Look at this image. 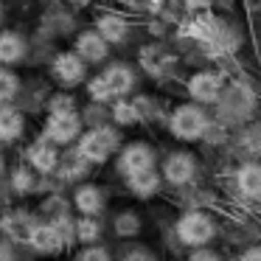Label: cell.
I'll return each mask as SVG.
<instances>
[{
  "mask_svg": "<svg viewBox=\"0 0 261 261\" xmlns=\"http://www.w3.org/2000/svg\"><path fill=\"white\" fill-rule=\"evenodd\" d=\"M174 233H177V239L191 250L208 247L216 239V222L211 219V214H205V211H186V214L177 219Z\"/></svg>",
  "mask_w": 261,
  "mask_h": 261,
  "instance_id": "cell-1",
  "label": "cell"
},
{
  "mask_svg": "<svg viewBox=\"0 0 261 261\" xmlns=\"http://www.w3.org/2000/svg\"><path fill=\"white\" fill-rule=\"evenodd\" d=\"M118 149V132L107 129V126H96V129L85 132L79 141L76 152L87 160V163H107Z\"/></svg>",
  "mask_w": 261,
  "mask_h": 261,
  "instance_id": "cell-2",
  "label": "cell"
},
{
  "mask_svg": "<svg viewBox=\"0 0 261 261\" xmlns=\"http://www.w3.org/2000/svg\"><path fill=\"white\" fill-rule=\"evenodd\" d=\"M169 129L177 141H197V138H202L205 129H208V118H205V113L199 107L182 104V107H177L174 115H171Z\"/></svg>",
  "mask_w": 261,
  "mask_h": 261,
  "instance_id": "cell-3",
  "label": "cell"
},
{
  "mask_svg": "<svg viewBox=\"0 0 261 261\" xmlns=\"http://www.w3.org/2000/svg\"><path fill=\"white\" fill-rule=\"evenodd\" d=\"M29 247L37 255H59L68 247V242H65V236L59 233V227L54 222H37L34 233L29 239Z\"/></svg>",
  "mask_w": 261,
  "mask_h": 261,
  "instance_id": "cell-4",
  "label": "cell"
},
{
  "mask_svg": "<svg viewBox=\"0 0 261 261\" xmlns=\"http://www.w3.org/2000/svg\"><path fill=\"white\" fill-rule=\"evenodd\" d=\"M34 227H37V219L29 211H6V214L0 216V230L14 244H29Z\"/></svg>",
  "mask_w": 261,
  "mask_h": 261,
  "instance_id": "cell-5",
  "label": "cell"
},
{
  "mask_svg": "<svg viewBox=\"0 0 261 261\" xmlns=\"http://www.w3.org/2000/svg\"><path fill=\"white\" fill-rule=\"evenodd\" d=\"M118 169L124 177H132L138 171H149L154 169V152L149 143H129V146L121 149L118 158Z\"/></svg>",
  "mask_w": 261,
  "mask_h": 261,
  "instance_id": "cell-6",
  "label": "cell"
},
{
  "mask_svg": "<svg viewBox=\"0 0 261 261\" xmlns=\"http://www.w3.org/2000/svg\"><path fill=\"white\" fill-rule=\"evenodd\" d=\"M194 171H197V163L188 152H171L163 160V180L171 186H188L194 180Z\"/></svg>",
  "mask_w": 261,
  "mask_h": 261,
  "instance_id": "cell-7",
  "label": "cell"
},
{
  "mask_svg": "<svg viewBox=\"0 0 261 261\" xmlns=\"http://www.w3.org/2000/svg\"><path fill=\"white\" fill-rule=\"evenodd\" d=\"M79 129H82V124L76 113H51L45 124V138L54 143H70V141H76Z\"/></svg>",
  "mask_w": 261,
  "mask_h": 261,
  "instance_id": "cell-8",
  "label": "cell"
},
{
  "mask_svg": "<svg viewBox=\"0 0 261 261\" xmlns=\"http://www.w3.org/2000/svg\"><path fill=\"white\" fill-rule=\"evenodd\" d=\"M188 96L194 101H216L222 96V76L214 73V70H202V73H194L188 79Z\"/></svg>",
  "mask_w": 261,
  "mask_h": 261,
  "instance_id": "cell-9",
  "label": "cell"
},
{
  "mask_svg": "<svg viewBox=\"0 0 261 261\" xmlns=\"http://www.w3.org/2000/svg\"><path fill=\"white\" fill-rule=\"evenodd\" d=\"M25 158H29L31 169H37L40 174H51V171L59 169V152H57V146H54V141H48V138L31 143Z\"/></svg>",
  "mask_w": 261,
  "mask_h": 261,
  "instance_id": "cell-10",
  "label": "cell"
},
{
  "mask_svg": "<svg viewBox=\"0 0 261 261\" xmlns=\"http://www.w3.org/2000/svg\"><path fill=\"white\" fill-rule=\"evenodd\" d=\"M73 208L82 216H98L104 211V191L93 182H82L73 191Z\"/></svg>",
  "mask_w": 261,
  "mask_h": 261,
  "instance_id": "cell-11",
  "label": "cell"
},
{
  "mask_svg": "<svg viewBox=\"0 0 261 261\" xmlns=\"http://www.w3.org/2000/svg\"><path fill=\"white\" fill-rule=\"evenodd\" d=\"M85 59L79 54H59L54 62V79L62 85H79L85 79Z\"/></svg>",
  "mask_w": 261,
  "mask_h": 261,
  "instance_id": "cell-12",
  "label": "cell"
},
{
  "mask_svg": "<svg viewBox=\"0 0 261 261\" xmlns=\"http://www.w3.org/2000/svg\"><path fill=\"white\" fill-rule=\"evenodd\" d=\"M236 186L242 191V197L261 199V163H244L236 171Z\"/></svg>",
  "mask_w": 261,
  "mask_h": 261,
  "instance_id": "cell-13",
  "label": "cell"
},
{
  "mask_svg": "<svg viewBox=\"0 0 261 261\" xmlns=\"http://www.w3.org/2000/svg\"><path fill=\"white\" fill-rule=\"evenodd\" d=\"M253 101H255L253 93H250L247 87H239V85L227 87L225 96H222V107L230 115H247L250 110H253Z\"/></svg>",
  "mask_w": 261,
  "mask_h": 261,
  "instance_id": "cell-14",
  "label": "cell"
},
{
  "mask_svg": "<svg viewBox=\"0 0 261 261\" xmlns=\"http://www.w3.org/2000/svg\"><path fill=\"white\" fill-rule=\"evenodd\" d=\"M76 54H79L82 59L98 62V59L107 57V40H104L98 31H85V34L76 40Z\"/></svg>",
  "mask_w": 261,
  "mask_h": 261,
  "instance_id": "cell-15",
  "label": "cell"
},
{
  "mask_svg": "<svg viewBox=\"0 0 261 261\" xmlns=\"http://www.w3.org/2000/svg\"><path fill=\"white\" fill-rule=\"evenodd\" d=\"M101 79H104V85H107L110 96H126V93L132 90V85H135V76H132V70L126 68V65L110 68Z\"/></svg>",
  "mask_w": 261,
  "mask_h": 261,
  "instance_id": "cell-16",
  "label": "cell"
},
{
  "mask_svg": "<svg viewBox=\"0 0 261 261\" xmlns=\"http://www.w3.org/2000/svg\"><path fill=\"white\" fill-rule=\"evenodd\" d=\"M126 186H129V191L135 194V197L149 199V197H154V194H158V188H160V174L154 169L138 171V174L126 177Z\"/></svg>",
  "mask_w": 261,
  "mask_h": 261,
  "instance_id": "cell-17",
  "label": "cell"
},
{
  "mask_svg": "<svg viewBox=\"0 0 261 261\" xmlns=\"http://www.w3.org/2000/svg\"><path fill=\"white\" fill-rule=\"evenodd\" d=\"M25 129L23 113L14 107H0V141H17Z\"/></svg>",
  "mask_w": 261,
  "mask_h": 261,
  "instance_id": "cell-18",
  "label": "cell"
},
{
  "mask_svg": "<svg viewBox=\"0 0 261 261\" xmlns=\"http://www.w3.org/2000/svg\"><path fill=\"white\" fill-rule=\"evenodd\" d=\"M96 25H98V34H101L107 42H121V40H126V34H129V23H126L121 14H101Z\"/></svg>",
  "mask_w": 261,
  "mask_h": 261,
  "instance_id": "cell-19",
  "label": "cell"
},
{
  "mask_svg": "<svg viewBox=\"0 0 261 261\" xmlns=\"http://www.w3.org/2000/svg\"><path fill=\"white\" fill-rule=\"evenodd\" d=\"M25 57V40L14 31H3L0 34V62L3 65H14Z\"/></svg>",
  "mask_w": 261,
  "mask_h": 261,
  "instance_id": "cell-20",
  "label": "cell"
},
{
  "mask_svg": "<svg viewBox=\"0 0 261 261\" xmlns=\"http://www.w3.org/2000/svg\"><path fill=\"white\" fill-rule=\"evenodd\" d=\"M113 230H115L118 239H135L138 233L143 230V222H141V216H138L135 211H121V214L115 216V222H113Z\"/></svg>",
  "mask_w": 261,
  "mask_h": 261,
  "instance_id": "cell-21",
  "label": "cell"
},
{
  "mask_svg": "<svg viewBox=\"0 0 261 261\" xmlns=\"http://www.w3.org/2000/svg\"><path fill=\"white\" fill-rule=\"evenodd\" d=\"M87 166L90 163H87L79 152L65 154V158H59V174H62L65 180H82V177L87 174Z\"/></svg>",
  "mask_w": 261,
  "mask_h": 261,
  "instance_id": "cell-22",
  "label": "cell"
},
{
  "mask_svg": "<svg viewBox=\"0 0 261 261\" xmlns=\"http://www.w3.org/2000/svg\"><path fill=\"white\" fill-rule=\"evenodd\" d=\"M98 239H101V222L96 216H79L76 219V242L96 244Z\"/></svg>",
  "mask_w": 261,
  "mask_h": 261,
  "instance_id": "cell-23",
  "label": "cell"
},
{
  "mask_svg": "<svg viewBox=\"0 0 261 261\" xmlns=\"http://www.w3.org/2000/svg\"><path fill=\"white\" fill-rule=\"evenodd\" d=\"M12 191L17 194V197H29V194L37 191V177L31 169H25V166H20V169L12 171Z\"/></svg>",
  "mask_w": 261,
  "mask_h": 261,
  "instance_id": "cell-24",
  "label": "cell"
},
{
  "mask_svg": "<svg viewBox=\"0 0 261 261\" xmlns=\"http://www.w3.org/2000/svg\"><path fill=\"white\" fill-rule=\"evenodd\" d=\"M76 261H113V255H110V250L101 247V244H87V247L76 255Z\"/></svg>",
  "mask_w": 261,
  "mask_h": 261,
  "instance_id": "cell-25",
  "label": "cell"
},
{
  "mask_svg": "<svg viewBox=\"0 0 261 261\" xmlns=\"http://www.w3.org/2000/svg\"><path fill=\"white\" fill-rule=\"evenodd\" d=\"M14 93H17V76L9 73V70H0V98L9 101Z\"/></svg>",
  "mask_w": 261,
  "mask_h": 261,
  "instance_id": "cell-26",
  "label": "cell"
},
{
  "mask_svg": "<svg viewBox=\"0 0 261 261\" xmlns=\"http://www.w3.org/2000/svg\"><path fill=\"white\" fill-rule=\"evenodd\" d=\"M113 115H115V121H118V124H135L138 118H141V115H138V107H132V104H118V107L113 110Z\"/></svg>",
  "mask_w": 261,
  "mask_h": 261,
  "instance_id": "cell-27",
  "label": "cell"
},
{
  "mask_svg": "<svg viewBox=\"0 0 261 261\" xmlns=\"http://www.w3.org/2000/svg\"><path fill=\"white\" fill-rule=\"evenodd\" d=\"M51 113H76V101L73 96H54L51 98Z\"/></svg>",
  "mask_w": 261,
  "mask_h": 261,
  "instance_id": "cell-28",
  "label": "cell"
},
{
  "mask_svg": "<svg viewBox=\"0 0 261 261\" xmlns=\"http://www.w3.org/2000/svg\"><path fill=\"white\" fill-rule=\"evenodd\" d=\"M121 261H158L154 258V253L152 250H146V247H132V250H126L124 253V258Z\"/></svg>",
  "mask_w": 261,
  "mask_h": 261,
  "instance_id": "cell-29",
  "label": "cell"
},
{
  "mask_svg": "<svg viewBox=\"0 0 261 261\" xmlns=\"http://www.w3.org/2000/svg\"><path fill=\"white\" fill-rule=\"evenodd\" d=\"M188 261H222V255L211 247H197V250H191Z\"/></svg>",
  "mask_w": 261,
  "mask_h": 261,
  "instance_id": "cell-30",
  "label": "cell"
},
{
  "mask_svg": "<svg viewBox=\"0 0 261 261\" xmlns=\"http://www.w3.org/2000/svg\"><path fill=\"white\" fill-rule=\"evenodd\" d=\"M90 96L96 98V101H107V98H113V96H110V90H107V85H104L101 76L90 82Z\"/></svg>",
  "mask_w": 261,
  "mask_h": 261,
  "instance_id": "cell-31",
  "label": "cell"
},
{
  "mask_svg": "<svg viewBox=\"0 0 261 261\" xmlns=\"http://www.w3.org/2000/svg\"><path fill=\"white\" fill-rule=\"evenodd\" d=\"M239 261H261V247H250V250H244Z\"/></svg>",
  "mask_w": 261,
  "mask_h": 261,
  "instance_id": "cell-32",
  "label": "cell"
},
{
  "mask_svg": "<svg viewBox=\"0 0 261 261\" xmlns=\"http://www.w3.org/2000/svg\"><path fill=\"white\" fill-rule=\"evenodd\" d=\"M0 261H14V250L6 242H0Z\"/></svg>",
  "mask_w": 261,
  "mask_h": 261,
  "instance_id": "cell-33",
  "label": "cell"
},
{
  "mask_svg": "<svg viewBox=\"0 0 261 261\" xmlns=\"http://www.w3.org/2000/svg\"><path fill=\"white\" fill-rule=\"evenodd\" d=\"M188 6L191 9H205V6H211V0H188Z\"/></svg>",
  "mask_w": 261,
  "mask_h": 261,
  "instance_id": "cell-34",
  "label": "cell"
},
{
  "mask_svg": "<svg viewBox=\"0 0 261 261\" xmlns=\"http://www.w3.org/2000/svg\"><path fill=\"white\" fill-rule=\"evenodd\" d=\"M3 171H6V163H3V158H0V174H3Z\"/></svg>",
  "mask_w": 261,
  "mask_h": 261,
  "instance_id": "cell-35",
  "label": "cell"
},
{
  "mask_svg": "<svg viewBox=\"0 0 261 261\" xmlns=\"http://www.w3.org/2000/svg\"><path fill=\"white\" fill-rule=\"evenodd\" d=\"M0 107H3V98H0Z\"/></svg>",
  "mask_w": 261,
  "mask_h": 261,
  "instance_id": "cell-36",
  "label": "cell"
}]
</instances>
